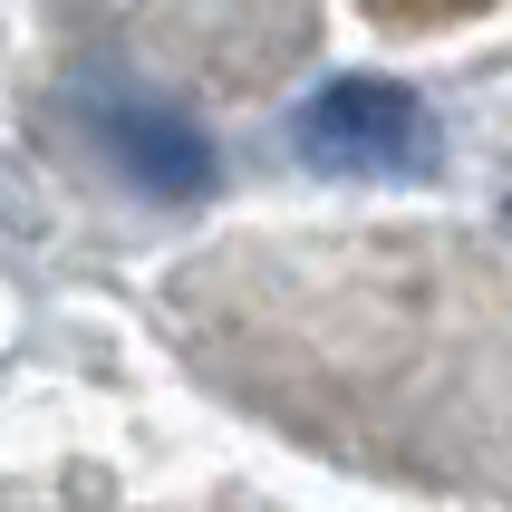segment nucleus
<instances>
[{"label":"nucleus","instance_id":"nucleus-1","mask_svg":"<svg viewBox=\"0 0 512 512\" xmlns=\"http://www.w3.org/2000/svg\"><path fill=\"white\" fill-rule=\"evenodd\" d=\"M300 155L329 174H416L435 155V116L397 78H329L300 107Z\"/></svg>","mask_w":512,"mask_h":512},{"label":"nucleus","instance_id":"nucleus-2","mask_svg":"<svg viewBox=\"0 0 512 512\" xmlns=\"http://www.w3.org/2000/svg\"><path fill=\"white\" fill-rule=\"evenodd\" d=\"M87 126H97V155H107L136 194H155V203H203L213 184H223L213 145L194 136V116H174L165 97H145V87L87 97Z\"/></svg>","mask_w":512,"mask_h":512}]
</instances>
